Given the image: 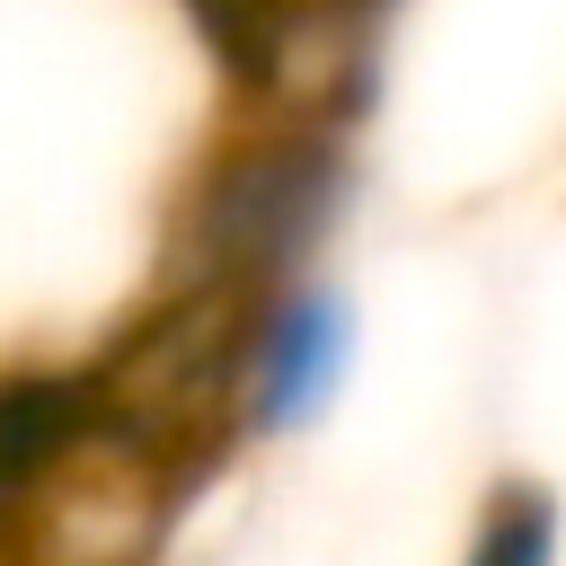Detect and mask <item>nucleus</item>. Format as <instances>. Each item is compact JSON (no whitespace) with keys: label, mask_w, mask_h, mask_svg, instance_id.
<instances>
[{"label":"nucleus","mask_w":566,"mask_h":566,"mask_svg":"<svg viewBox=\"0 0 566 566\" xmlns=\"http://www.w3.org/2000/svg\"><path fill=\"white\" fill-rule=\"evenodd\" d=\"M460 566H557V504H548V486H504L478 513Z\"/></svg>","instance_id":"f03ea898"},{"label":"nucleus","mask_w":566,"mask_h":566,"mask_svg":"<svg viewBox=\"0 0 566 566\" xmlns=\"http://www.w3.org/2000/svg\"><path fill=\"white\" fill-rule=\"evenodd\" d=\"M354 354H363V310L336 274L292 265V274L239 292L230 327H221V354H212L221 424L256 451L310 442L336 416V398L354 380Z\"/></svg>","instance_id":"f257e3e1"}]
</instances>
